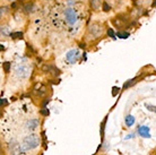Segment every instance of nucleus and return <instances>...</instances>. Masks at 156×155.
<instances>
[{
	"label": "nucleus",
	"mask_w": 156,
	"mask_h": 155,
	"mask_svg": "<svg viewBox=\"0 0 156 155\" xmlns=\"http://www.w3.org/2000/svg\"><path fill=\"white\" fill-rule=\"evenodd\" d=\"M39 145H40V138H39V136L35 135V134H32V135L26 136L23 139V143H22L21 147H22L23 152H27V151H31V150H35Z\"/></svg>",
	"instance_id": "obj_1"
},
{
	"label": "nucleus",
	"mask_w": 156,
	"mask_h": 155,
	"mask_svg": "<svg viewBox=\"0 0 156 155\" xmlns=\"http://www.w3.org/2000/svg\"><path fill=\"white\" fill-rule=\"evenodd\" d=\"M63 16H64L67 24H69V25H74L78 21V15L75 11V9H72V8H66L63 11Z\"/></svg>",
	"instance_id": "obj_2"
},
{
	"label": "nucleus",
	"mask_w": 156,
	"mask_h": 155,
	"mask_svg": "<svg viewBox=\"0 0 156 155\" xmlns=\"http://www.w3.org/2000/svg\"><path fill=\"white\" fill-rule=\"evenodd\" d=\"M15 73H16V75H17L19 78H23V79H24V78H27V77L30 76V74H31V68H30V66L22 63V65H18V66L16 67Z\"/></svg>",
	"instance_id": "obj_3"
},
{
	"label": "nucleus",
	"mask_w": 156,
	"mask_h": 155,
	"mask_svg": "<svg viewBox=\"0 0 156 155\" xmlns=\"http://www.w3.org/2000/svg\"><path fill=\"white\" fill-rule=\"evenodd\" d=\"M102 34V26L97 23H93L88 26V36L91 39H97Z\"/></svg>",
	"instance_id": "obj_4"
},
{
	"label": "nucleus",
	"mask_w": 156,
	"mask_h": 155,
	"mask_svg": "<svg viewBox=\"0 0 156 155\" xmlns=\"http://www.w3.org/2000/svg\"><path fill=\"white\" fill-rule=\"evenodd\" d=\"M79 57H80V55L77 49H72V50L68 51L66 55V59L69 63H76V61H78Z\"/></svg>",
	"instance_id": "obj_5"
},
{
	"label": "nucleus",
	"mask_w": 156,
	"mask_h": 155,
	"mask_svg": "<svg viewBox=\"0 0 156 155\" xmlns=\"http://www.w3.org/2000/svg\"><path fill=\"white\" fill-rule=\"evenodd\" d=\"M8 151H9V154L10 155H21V153L23 152L22 151V147L19 144L17 143H10L8 145Z\"/></svg>",
	"instance_id": "obj_6"
},
{
	"label": "nucleus",
	"mask_w": 156,
	"mask_h": 155,
	"mask_svg": "<svg viewBox=\"0 0 156 155\" xmlns=\"http://www.w3.org/2000/svg\"><path fill=\"white\" fill-rule=\"evenodd\" d=\"M42 70H43L44 73H50V74H53V75H59V74H60V70H59L57 67H54L53 65H51V63H45V65H43Z\"/></svg>",
	"instance_id": "obj_7"
},
{
	"label": "nucleus",
	"mask_w": 156,
	"mask_h": 155,
	"mask_svg": "<svg viewBox=\"0 0 156 155\" xmlns=\"http://www.w3.org/2000/svg\"><path fill=\"white\" fill-rule=\"evenodd\" d=\"M138 134L139 136L144 137V138H151V134H149V128L147 126H141L138 128Z\"/></svg>",
	"instance_id": "obj_8"
},
{
	"label": "nucleus",
	"mask_w": 156,
	"mask_h": 155,
	"mask_svg": "<svg viewBox=\"0 0 156 155\" xmlns=\"http://www.w3.org/2000/svg\"><path fill=\"white\" fill-rule=\"evenodd\" d=\"M123 16H118V17H116L113 21H112V23L117 26V27H125V25H127V19L125 18H122Z\"/></svg>",
	"instance_id": "obj_9"
},
{
	"label": "nucleus",
	"mask_w": 156,
	"mask_h": 155,
	"mask_svg": "<svg viewBox=\"0 0 156 155\" xmlns=\"http://www.w3.org/2000/svg\"><path fill=\"white\" fill-rule=\"evenodd\" d=\"M39 124H40L39 119H31L26 122V128L29 130H34V129H36V127H39Z\"/></svg>",
	"instance_id": "obj_10"
},
{
	"label": "nucleus",
	"mask_w": 156,
	"mask_h": 155,
	"mask_svg": "<svg viewBox=\"0 0 156 155\" xmlns=\"http://www.w3.org/2000/svg\"><path fill=\"white\" fill-rule=\"evenodd\" d=\"M90 3H91V8L93 10H98L101 8V1L100 0H90Z\"/></svg>",
	"instance_id": "obj_11"
},
{
	"label": "nucleus",
	"mask_w": 156,
	"mask_h": 155,
	"mask_svg": "<svg viewBox=\"0 0 156 155\" xmlns=\"http://www.w3.org/2000/svg\"><path fill=\"white\" fill-rule=\"evenodd\" d=\"M125 124H127V127H131L132 124H135V118H133L131 114H128V116L125 117Z\"/></svg>",
	"instance_id": "obj_12"
},
{
	"label": "nucleus",
	"mask_w": 156,
	"mask_h": 155,
	"mask_svg": "<svg viewBox=\"0 0 156 155\" xmlns=\"http://www.w3.org/2000/svg\"><path fill=\"white\" fill-rule=\"evenodd\" d=\"M23 10H24V13H26V14H30V13H32V11H33V3H31V2L26 3V5L24 6Z\"/></svg>",
	"instance_id": "obj_13"
},
{
	"label": "nucleus",
	"mask_w": 156,
	"mask_h": 155,
	"mask_svg": "<svg viewBox=\"0 0 156 155\" xmlns=\"http://www.w3.org/2000/svg\"><path fill=\"white\" fill-rule=\"evenodd\" d=\"M9 36L11 39H21V37H23V32H13L9 34Z\"/></svg>",
	"instance_id": "obj_14"
},
{
	"label": "nucleus",
	"mask_w": 156,
	"mask_h": 155,
	"mask_svg": "<svg viewBox=\"0 0 156 155\" xmlns=\"http://www.w3.org/2000/svg\"><path fill=\"white\" fill-rule=\"evenodd\" d=\"M138 79V77H136V78H133V79H130V80H128L127 83L125 84V86H123V88H128L129 86H132L135 83H136V80Z\"/></svg>",
	"instance_id": "obj_15"
},
{
	"label": "nucleus",
	"mask_w": 156,
	"mask_h": 155,
	"mask_svg": "<svg viewBox=\"0 0 156 155\" xmlns=\"http://www.w3.org/2000/svg\"><path fill=\"white\" fill-rule=\"evenodd\" d=\"M146 109L148 111H152V112H155L156 113V106L155 105H152V104H146Z\"/></svg>",
	"instance_id": "obj_16"
},
{
	"label": "nucleus",
	"mask_w": 156,
	"mask_h": 155,
	"mask_svg": "<svg viewBox=\"0 0 156 155\" xmlns=\"http://www.w3.org/2000/svg\"><path fill=\"white\" fill-rule=\"evenodd\" d=\"M117 35H118L120 39H127L128 36H130V35H129V33H123V32H119Z\"/></svg>",
	"instance_id": "obj_17"
},
{
	"label": "nucleus",
	"mask_w": 156,
	"mask_h": 155,
	"mask_svg": "<svg viewBox=\"0 0 156 155\" xmlns=\"http://www.w3.org/2000/svg\"><path fill=\"white\" fill-rule=\"evenodd\" d=\"M102 8H103V10H104V11H109V10L111 9V7H110V5H109L108 2H103Z\"/></svg>",
	"instance_id": "obj_18"
},
{
	"label": "nucleus",
	"mask_w": 156,
	"mask_h": 155,
	"mask_svg": "<svg viewBox=\"0 0 156 155\" xmlns=\"http://www.w3.org/2000/svg\"><path fill=\"white\" fill-rule=\"evenodd\" d=\"M3 69L6 73H9L10 70V62H3Z\"/></svg>",
	"instance_id": "obj_19"
},
{
	"label": "nucleus",
	"mask_w": 156,
	"mask_h": 155,
	"mask_svg": "<svg viewBox=\"0 0 156 155\" xmlns=\"http://www.w3.org/2000/svg\"><path fill=\"white\" fill-rule=\"evenodd\" d=\"M49 113H50V112H49V110H48L45 106H44L43 109H41V114H42V116H49Z\"/></svg>",
	"instance_id": "obj_20"
},
{
	"label": "nucleus",
	"mask_w": 156,
	"mask_h": 155,
	"mask_svg": "<svg viewBox=\"0 0 156 155\" xmlns=\"http://www.w3.org/2000/svg\"><path fill=\"white\" fill-rule=\"evenodd\" d=\"M7 34H8V27L1 26V35H7Z\"/></svg>",
	"instance_id": "obj_21"
},
{
	"label": "nucleus",
	"mask_w": 156,
	"mask_h": 155,
	"mask_svg": "<svg viewBox=\"0 0 156 155\" xmlns=\"http://www.w3.org/2000/svg\"><path fill=\"white\" fill-rule=\"evenodd\" d=\"M108 35H109L110 37H114V32H113L112 29H109V30H108Z\"/></svg>",
	"instance_id": "obj_22"
},
{
	"label": "nucleus",
	"mask_w": 156,
	"mask_h": 155,
	"mask_svg": "<svg viewBox=\"0 0 156 155\" xmlns=\"http://www.w3.org/2000/svg\"><path fill=\"white\" fill-rule=\"evenodd\" d=\"M6 9H7V7H1V16L3 15V13H6Z\"/></svg>",
	"instance_id": "obj_23"
},
{
	"label": "nucleus",
	"mask_w": 156,
	"mask_h": 155,
	"mask_svg": "<svg viewBox=\"0 0 156 155\" xmlns=\"http://www.w3.org/2000/svg\"><path fill=\"white\" fill-rule=\"evenodd\" d=\"M49 102H50V98H46V100L44 101V103H43V108H44V106H45V105H46Z\"/></svg>",
	"instance_id": "obj_24"
},
{
	"label": "nucleus",
	"mask_w": 156,
	"mask_h": 155,
	"mask_svg": "<svg viewBox=\"0 0 156 155\" xmlns=\"http://www.w3.org/2000/svg\"><path fill=\"white\" fill-rule=\"evenodd\" d=\"M132 137H133V135H132V134H131V135H128V136H127V137H125V139H129V138H132Z\"/></svg>",
	"instance_id": "obj_25"
},
{
	"label": "nucleus",
	"mask_w": 156,
	"mask_h": 155,
	"mask_svg": "<svg viewBox=\"0 0 156 155\" xmlns=\"http://www.w3.org/2000/svg\"><path fill=\"white\" fill-rule=\"evenodd\" d=\"M1 104H7V102L6 101H3V98L1 100Z\"/></svg>",
	"instance_id": "obj_26"
},
{
	"label": "nucleus",
	"mask_w": 156,
	"mask_h": 155,
	"mask_svg": "<svg viewBox=\"0 0 156 155\" xmlns=\"http://www.w3.org/2000/svg\"><path fill=\"white\" fill-rule=\"evenodd\" d=\"M153 7H156V0H154V2H153Z\"/></svg>",
	"instance_id": "obj_27"
},
{
	"label": "nucleus",
	"mask_w": 156,
	"mask_h": 155,
	"mask_svg": "<svg viewBox=\"0 0 156 155\" xmlns=\"http://www.w3.org/2000/svg\"><path fill=\"white\" fill-rule=\"evenodd\" d=\"M10 1H14V0H10Z\"/></svg>",
	"instance_id": "obj_28"
}]
</instances>
